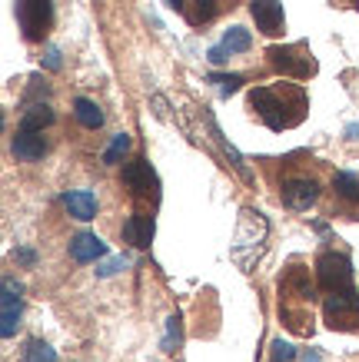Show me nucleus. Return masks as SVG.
Instances as JSON below:
<instances>
[{
  "instance_id": "bb28decb",
  "label": "nucleus",
  "mask_w": 359,
  "mask_h": 362,
  "mask_svg": "<svg viewBox=\"0 0 359 362\" xmlns=\"http://www.w3.org/2000/svg\"><path fill=\"white\" fill-rule=\"evenodd\" d=\"M229 57H233V54H229L227 47L220 44V47H210V54H207V60H210V64H217V66H220V64H227Z\"/></svg>"
},
{
  "instance_id": "dca6fc26",
  "label": "nucleus",
  "mask_w": 359,
  "mask_h": 362,
  "mask_svg": "<svg viewBox=\"0 0 359 362\" xmlns=\"http://www.w3.org/2000/svg\"><path fill=\"white\" fill-rule=\"evenodd\" d=\"M74 117H76V123H80V127H87V130H100V127H103V110H100L97 103L87 100V97L74 100Z\"/></svg>"
},
{
  "instance_id": "cd10ccee",
  "label": "nucleus",
  "mask_w": 359,
  "mask_h": 362,
  "mask_svg": "<svg viewBox=\"0 0 359 362\" xmlns=\"http://www.w3.org/2000/svg\"><path fill=\"white\" fill-rule=\"evenodd\" d=\"M44 66H47V70H60V50H57V47H47Z\"/></svg>"
},
{
  "instance_id": "2eb2a0df",
  "label": "nucleus",
  "mask_w": 359,
  "mask_h": 362,
  "mask_svg": "<svg viewBox=\"0 0 359 362\" xmlns=\"http://www.w3.org/2000/svg\"><path fill=\"white\" fill-rule=\"evenodd\" d=\"M64 206H67V213L80 223H90L97 216V197H93L90 189H70L64 197Z\"/></svg>"
},
{
  "instance_id": "7ed1b4c3",
  "label": "nucleus",
  "mask_w": 359,
  "mask_h": 362,
  "mask_svg": "<svg viewBox=\"0 0 359 362\" xmlns=\"http://www.w3.org/2000/svg\"><path fill=\"white\" fill-rule=\"evenodd\" d=\"M316 276L329 293H349L353 289V266L343 252H323L316 259Z\"/></svg>"
},
{
  "instance_id": "c85d7f7f",
  "label": "nucleus",
  "mask_w": 359,
  "mask_h": 362,
  "mask_svg": "<svg viewBox=\"0 0 359 362\" xmlns=\"http://www.w3.org/2000/svg\"><path fill=\"white\" fill-rule=\"evenodd\" d=\"M150 103H153V113H156V117H160V120H166V100L160 97V93H156V97H153Z\"/></svg>"
},
{
  "instance_id": "c756f323",
  "label": "nucleus",
  "mask_w": 359,
  "mask_h": 362,
  "mask_svg": "<svg viewBox=\"0 0 359 362\" xmlns=\"http://www.w3.org/2000/svg\"><path fill=\"white\" fill-rule=\"evenodd\" d=\"M13 256H17V263H23V266H33V263H37V256H33V250H17Z\"/></svg>"
},
{
  "instance_id": "39448f33",
  "label": "nucleus",
  "mask_w": 359,
  "mask_h": 362,
  "mask_svg": "<svg viewBox=\"0 0 359 362\" xmlns=\"http://www.w3.org/2000/svg\"><path fill=\"white\" fill-rule=\"evenodd\" d=\"M270 64L280 70V74H290V77H309L316 70L313 57L303 54L300 47H270Z\"/></svg>"
},
{
  "instance_id": "2f4dec72",
  "label": "nucleus",
  "mask_w": 359,
  "mask_h": 362,
  "mask_svg": "<svg viewBox=\"0 0 359 362\" xmlns=\"http://www.w3.org/2000/svg\"><path fill=\"white\" fill-rule=\"evenodd\" d=\"M303 362H323V359H319V352H306Z\"/></svg>"
},
{
  "instance_id": "a211bd4d",
  "label": "nucleus",
  "mask_w": 359,
  "mask_h": 362,
  "mask_svg": "<svg viewBox=\"0 0 359 362\" xmlns=\"http://www.w3.org/2000/svg\"><path fill=\"white\" fill-rule=\"evenodd\" d=\"M333 187H336V193L343 199H349V203H359V173L339 170V173L333 176Z\"/></svg>"
},
{
  "instance_id": "f8f14e48",
  "label": "nucleus",
  "mask_w": 359,
  "mask_h": 362,
  "mask_svg": "<svg viewBox=\"0 0 359 362\" xmlns=\"http://www.w3.org/2000/svg\"><path fill=\"white\" fill-rule=\"evenodd\" d=\"M107 252V246H103V240H100L97 233H76L74 240H70V259L74 263H93V259H100Z\"/></svg>"
},
{
  "instance_id": "5701e85b",
  "label": "nucleus",
  "mask_w": 359,
  "mask_h": 362,
  "mask_svg": "<svg viewBox=\"0 0 359 362\" xmlns=\"http://www.w3.org/2000/svg\"><path fill=\"white\" fill-rule=\"evenodd\" d=\"M210 83H217L220 97H229V93H237L239 90L243 77H237V74H210Z\"/></svg>"
},
{
  "instance_id": "ddd939ff",
  "label": "nucleus",
  "mask_w": 359,
  "mask_h": 362,
  "mask_svg": "<svg viewBox=\"0 0 359 362\" xmlns=\"http://www.w3.org/2000/svg\"><path fill=\"white\" fill-rule=\"evenodd\" d=\"M153 230H156V226H153L150 213H133L130 220L123 223V240L133 243L137 250H147L153 243Z\"/></svg>"
},
{
  "instance_id": "a878e982",
  "label": "nucleus",
  "mask_w": 359,
  "mask_h": 362,
  "mask_svg": "<svg viewBox=\"0 0 359 362\" xmlns=\"http://www.w3.org/2000/svg\"><path fill=\"white\" fill-rule=\"evenodd\" d=\"M273 359H276V362H293L296 359V349L286 339H276V342H273Z\"/></svg>"
},
{
  "instance_id": "423d86ee",
  "label": "nucleus",
  "mask_w": 359,
  "mask_h": 362,
  "mask_svg": "<svg viewBox=\"0 0 359 362\" xmlns=\"http://www.w3.org/2000/svg\"><path fill=\"white\" fill-rule=\"evenodd\" d=\"M123 183H127V189H130L133 197L156 199V189H160L156 173H153V166L147 163V160H130V163L123 166Z\"/></svg>"
},
{
  "instance_id": "4468645a",
  "label": "nucleus",
  "mask_w": 359,
  "mask_h": 362,
  "mask_svg": "<svg viewBox=\"0 0 359 362\" xmlns=\"http://www.w3.org/2000/svg\"><path fill=\"white\" fill-rule=\"evenodd\" d=\"M359 316V296L349 289V293H333V296L326 299V319H329V326H343V319Z\"/></svg>"
},
{
  "instance_id": "1a4fd4ad",
  "label": "nucleus",
  "mask_w": 359,
  "mask_h": 362,
  "mask_svg": "<svg viewBox=\"0 0 359 362\" xmlns=\"http://www.w3.org/2000/svg\"><path fill=\"white\" fill-rule=\"evenodd\" d=\"M203 120H207V127H210V140H213V143L220 146V150H223V156H227L229 166H233V170L239 173V180H246V183H253L250 166H246V160H243V153H239L237 146H233V143H229L227 136H223V130L217 127V117H213L210 110H203Z\"/></svg>"
},
{
  "instance_id": "0eeeda50",
  "label": "nucleus",
  "mask_w": 359,
  "mask_h": 362,
  "mask_svg": "<svg viewBox=\"0 0 359 362\" xmlns=\"http://www.w3.org/2000/svg\"><path fill=\"white\" fill-rule=\"evenodd\" d=\"M250 13H253V21H256V27H260V33H266V37L283 33L286 17H283V4L280 0H253Z\"/></svg>"
},
{
  "instance_id": "7c9ffc66",
  "label": "nucleus",
  "mask_w": 359,
  "mask_h": 362,
  "mask_svg": "<svg viewBox=\"0 0 359 362\" xmlns=\"http://www.w3.org/2000/svg\"><path fill=\"white\" fill-rule=\"evenodd\" d=\"M164 4H166V7H170V11H183V7H186L183 0H164Z\"/></svg>"
},
{
  "instance_id": "20e7f679",
  "label": "nucleus",
  "mask_w": 359,
  "mask_h": 362,
  "mask_svg": "<svg viewBox=\"0 0 359 362\" xmlns=\"http://www.w3.org/2000/svg\"><path fill=\"white\" fill-rule=\"evenodd\" d=\"M250 103L256 107V113H260L263 120H266V127L270 130H283V127H293V120L286 117V100L280 103V97H276V90L273 87H256L250 90Z\"/></svg>"
},
{
  "instance_id": "6ab92c4d",
  "label": "nucleus",
  "mask_w": 359,
  "mask_h": 362,
  "mask_svg": "<svg viewBox=\"0 0 359 362\" xmlns=\"http://www.w3.org/2000/svg\"><path fill=\"white\" fill-rule=\"evenodd\" d=\"M21 362H57V349L44 339H30L21 356Z\"/></svg>"
},
{
  "instance_id": "6e6552de",
  "label": "nucleus",
  "mask_w": 359,
  "mask_h": 362,
  "mask_svg": "<svg viewBox=\"0 0 359 362\" xmlns=\"http://www.w3.org/2000/svg\"><path fill=\"white\" fill-rule=\"evenodd\" d=\"M0 303H4L0 336H4V339H11L13 332H17V326H21V283H13L11 276L4 279V296H0Z\"/></svg>"
},
{
  "instance_id": "412c9836",
  "label": "nucleus",
  "mask_w": 359,
  "mask_h": 362,
  "mask_svg": "<svg viewBox=\"0 0 359 362\" xmlns=\"http://www.w3.org/2000/svg\"><path fill=\"white\" fill-rule=\"evenodd\" d=\"M217 17V0H193V7L186 11V21L193 23V27H203Z\"/></svg>"
},
{
  "instance_id": "b1692460",
  "label": "nucleus",
  "mask_w": 359,
  "mask_h": 362,
  "mask_svg": "<svg viewBox=\"0 0 359 362\" xmlns=\"http://www.w3.org/2000/svg\"><path fill=\"white\" fill-rule=\"evenodd\" d=\"M180 346V316L166 319V339H164V352H176Z\"/></svg>"
},
{
  "instance_id": "9d476101",
  "label": "nucleus",
  "mask_w": 359,
  "mask_h": 362,
  "mask_svg": "<svg viewBox=\"0 0 359 362\" xmlns=\"http://www.w3.org/2000/svg\"><path fill=\"white\" fill-rule=\"evenodd\" d=\"M316 197H319V187H316L313 180H286L283 183V203L293 213L309 209L316 203Z\"/></svg>"
},
{
  "instance_id": "aec40b11",
  "label": "nucleus",
  "mask_w": 359,
  "mask_h": 362,
  "mask_svg": "<svg viewBox=\"0 0 359 362\" xmlns=\"http://www.w3.org/2000/svg\"><path fill=\"white\" fill-rule=\"evenodd\" d=\"M223 47H227L229 54H246V50L253 47L250 30H243V27H229V30L223 33Z\"/></svg>"
},
{
  "instance_id": "f3484780",
  "label": "nucleus",
  "mask_w": 359,
  "mask_h": 362,
  "mask_svg": "<svg viewBox=\"0 0 359 362\" xmlns=\"http://www.w3.org/2000/svg\"><path fill=\"white\" fill-rule=\"evenodd\" d=\"M50 123H54V110L40 100V103H30V107L23 110L21 130H44V127H50Z\"/></svg>"
},
{
  "instance_id": "4be33fe9",
  "label": "nucleus",
  "mask_w": 359,
  "mask_h": 362,
  "mask_svg": "<svg viewBox=\"0 0 359 362\" xmlns=\"http://www.w3.org/2000/svg\"><path fill=\"white\" fill-rule=\"evenodd\" d=\"M127 150H130V136H127V133H117V136H113V143L103 150V163H110V166L120 163V160L127 156Z\"/></svg>"
},
{
  "instance_id": "f257e3e1",
  "label": "nucleus",
  "mask_w": 359,
  "mask_h": 362,
  "mask_svg": "<svg viewBox=\"0 0 359 362\" xmlns=\"http://www.w3.org/2000/svg\"><path fill=\"white\" fill-rule=\"evenodd\" d=\"M270 236V223L260 209L246 206L239 213V226H237V240H233V263H239L243 269H250L253 259L263 252V243Z\"/></svg>"
},
{
  "instance_id": "9b49d317",
  "label": "nucleus",
  "mask_w": 359,
  "mask_h": 362,
  "mask_svg": "<svg viewBox=\"0 0 359 362\" xmlns=\"http://www.w3.org/2000/svg\"><path fill=\"white\" fill-rule=\"evenodd\" d=\"M47 153V140L40 136V130H21L13 136V156L23 163H37Z\"/></svg>"
},
{
  "instance_id": "393cba45",
  "label": "nucleus",
  "mask_w": 359,
  "mask_h": 362,
  "mask_svg": "<svg viewBox=\"0 0 359 362\" xmlns=\"http://www.w3.org/2000/svg\"><path fill=\"white\" fill-rule=\"evenodd\" d=\"M127 266H130L127 256H113V259H103V263L97 266V273L100 276H113V273H120V269H127Z\"/></svg>"
},
{
  "instance_id": "f03ea898",
  "label": "nucleus",
  "mask_w": 359,
  "mask_h": 362,
  "mask_svg": "<svg viewBox=\"0 0 359 362\" xmlns=\"http://www.w3.org/2000/svg\"><path fill=\"white\" fill-rule=\"evenodd\" d=\"M13 13H17L23 40H44L47 27L54 21L50 0H13Z\"/></svg>"
}]
</instances>
